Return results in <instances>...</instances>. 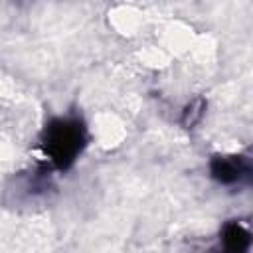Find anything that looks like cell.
I'll return each mask as SVG.
<instances>
[{
    "label": "cell",
    "instance_id": "obj_1",
    "mask_svg": "<svg viewBox=\"0 0 253 253\" xmlns=\"http://www.w3.org/2000/svg\"><path fill=\"white\" fill-rule=\"evenodd\" d=\"M77 142H79V130L67 123H61L51 130L49 148L55 158H61V160L71 158L77 150Z\"/></svg>",
    "mask_w": 253,
    "mask_h": 253
}]
</instances>
